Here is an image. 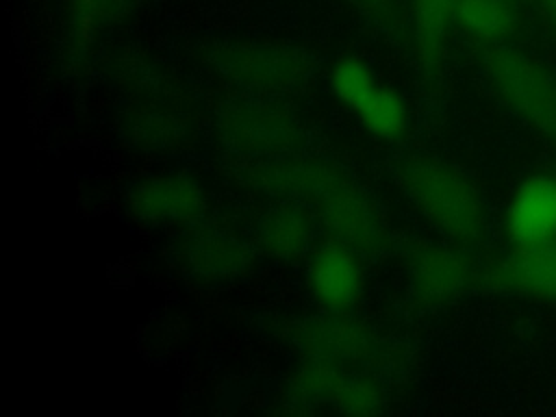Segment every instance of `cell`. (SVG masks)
<instances>
[{"instance_id": "6da1fadb", "label": "cell", "mask_w": 556, "mask_h": 417, "mask_svg": "<svg viewBox=\"0 0 556 417\" xmlns=\"http://www.w3.org/2000/svg\"><path fill=\"white\" fill-rule=\"evenodd\" d=\"M267 332L300 358L328 361L348 369L378 376L406 367V348L380 334L374 326L348 313L324 311L313 315H278L267 319Z\"/></svg>"}, {"instance_id": "7a4b0ae2", "label": "cell", "mask_w": 556, "mask_h": 417, "mask_svg": "<svg viewBox=\"0 0 556 417\" xmlns=\"http://www.w3.org/2000/svg\"><path fill=\"white\" fill-rule=\"evenodd\" d=\"M393 178L415 211L447 241L473 248L486 232V204L456 165L428 154L397 161Z\"/></svg>"}, {"instance_id": "3957f363", "label": "cell", "mask_w": 556, "mask_h": 417, "mask_svg": "<svg viewBox=\"0 0 556 417\" xmlns=\"http://www.w3.org/2000/svg\"><path fill=\"white\" fill-rule=\"evenodd\" d=\"M198 54L219 80L245 96L298 93L306 89L315 72V61L304 48L274 39H213Z\"/></svg>"}, {"instance_id": "277c9868", "label": "cell", "mask_w": 556, "mask_h": 417, "mask_svg": "<svg viewBox=\"0 0 556 417\" xmlns=\"http://www.w3.org/2000/svg\"><path fill=\"white\" fill-rule=\"evenodd\" d=\"M480 67L495 96L532 130L556 146V76L534 56L506 43L480 46Z\"/></svg>"}, {"instance_id": "5b68a950", "label": "cell", "mask_w": 556, "mask_h": 417, "mask_svg": "<svg viewBox=\"0 0 556 417\" xmlns=\"http://www.w3.org/2000/svg\"><path fill=\"white\" fill-rule=\"evenodd\" d=\"M215 137L243 161H265L302 150L304 126L280 98L245 96L217 111Z\"/></svg>"}, {"instance_id": "8992f818", "label": "cell", "mask_w": 556, "mask_h": 417, "mask_svg": "<svg viewBox=\"0 0 556 417\" xmlns=\"http://www.w3.org/2000/svg\"><path fill=\"white\" fill-rule=\"evenodd\" d=\"M311 208L332 241L363 256H378L391 248V226L382 206L352 174L328 187Z\"/></svg>"}, {"instance_id": "52a82bcc", "label": "cell", "mask_w": 556, "mask_h": 417, "mask_svg": "<svg viewBox=\"0 0 556 417\" xmlns=\"http://www.w3.org/2000/svg\"><path fill=\"white\" fill-rule=\"evenodd\" d=\"M400 254L408 291L424 308L452 302L478 280V265L469 248L454 241L408 239Z\"/></svg>"}, {"instance_id": "ba28073f", "label": "cell", "mask_w": 556, "mask_h": 417, "mask_svg": "<svg viewBox=\"0 0 556 417\" xmlns=\"http://www.w3.org/2000/svg\"><path fill=\"white\" fill-rule=\"evenodd\" d=\"M348 174L350 172L337 161L319 154H304L302 150L265 161H245L237 169L241 185L248 189L278 202L287 200L306 206Z\"/></svg>"}, {"instance_id": "9c48e42d", "label": "cell", "mask_w": 556, "mask_h": 417, "mask_svg": "<svg viewBox=\"0 0 556 417\" xmlns=\"http://www.w3.org/2000/svg\"><path fill=\"white\" fill-rule=\"evenodd\" d=\"M126 206L143 224L193 226L206 211V191L191 174H152L128 189Z\"/></svg>"}, {"instance_id": "30bf717a", "label": "cell", "mask_w": 556, "mask_h": 417, "mask_svg": "<svg viewBox=\"0 0 556 417\" xmlns=\"http://www.w3.org/2000/svg\"><path fill=\"white\" fill-rule=\"evenodd\" d=\"M176 261L191 280L222 285L248 274L254 261V245L226 228L193 224L178 241Z\"/></svg>"}, {"instance_id": "8fae6325", "label": "cell", "mask_w": 556, "mask_h": 417, "mask_svg": "<svg viewBox=\"0 0 556 417\" xmlns=\"http://www.w3.org/2000/svg\"><path fill=\"white\" fill-rule=\"evenodd\" d=\"M476 282L493 293L556 300V241L510 245L478 269Z\"/></svg>"}, {"instance_id": "7c38bea8", "label": "cell", "mask_w": 556, "mask_h": 417, "mask_svg": "<svg viewBox=\"0 0 556 417\" xmlns=\"http://www.w3.org/2000/svg\"><path fill=\"white\" fill-rule=\"evenodd\" d=\"M356 250L328 239L315 245L306 258V287L311 298L324 311H352L365 287V271Z\"/></svg>"}, {"instance_id": "4fadbf2b", "label": "cell", "mask_w": 556, "mask_h": 417, "mask_svg": "<svg viewBox=\"0 0 556 417\" xmlns=\"http://www.w3.org/2000/svg\"><path fill=\"white\" fill-rule=\"evenodd\" d=\"M504 232L510 245L556 241V174H532L513 191Z\"/></svg>"}, {"instance_id": "5bb4252c", "label": "cell", "mask_w": 556, "mask_h": 417, "mask_svg": "<svg viewBox=\"0 0 556 417\" xmlns=\"http://www.w3.org/2000/svg\"><path fill=\"white\" fill-rule=\"evenodd\" d=\"M460 0H406L408 50L428 87H437Z\"/></svg>"}, {"instance_id": "9a60e30c", "label": "cell", "mask_w": 556, "mask_h": 417, "mask_svg": "<svg viewBox=\"0 0 556 417\" xmlns=\"http://www.w3.org/2000/svg\"><path fill=\"white\" fill-rule=\"evenodd\" d=\"M317 217L311 206L282 200L261 215L254 232V248L269 261H306L315 248Z\"/></svg>"}, {"instance_id": "2e32d148", "label": "cell", "mask_w": 556, "mask_h": 417, "mask_svg": "<svg viewBox=\"0 0 556 417\" xmlns=\"http://www.w3.org/2000/svg\"><path fill=\"white\" fill-rule=\"evenodd\" d=\"M124 139L143 152H172L191 137L187 115L174 102L135 100L119 117Z\"/></svg>"}, {"instance_id": "e0dca14e", "label": "cell", "mask_w": 556, "mask_h": 417, "mask_svg": "<svg viewBox=\"0 0 556 417\" xmlns=\"http://www.w3.org/2000/svg\"><path fill=\"white\" fill-rule=\"evenodd\" d=\"M106 72L124 91L135 96V100L178 104L182 93L178 80L139 48L115 50L106 61Z\"/></svg>"}, {"instance_id": "ac0fdd59", "label": "cell", "mask_w": 556, "mask_h": 417, "mask_svg": "<svg viewBox=\"0 0 556 417\" xmlns=\"http://www.w3.org/2000/svg\"><path fill=\"white\" fill-rule=\"evenodd\" d=\"M345 374H348V367H341L328 361L302 358L287 380V391H285L287 408L291 413H308L317 406L332 408Z\"/></svg>"}, {"instance_id": "d6986e66", "label": "cell", "mask_w": 556, "mask_h": 417, "mask_svg": "<svg viewBox=\"0 0 556 417\" xmlns=\"http://www.w3.org/2000/svg\"><path fill=\"white\" fill-rule=\"evenodd\" d=\"M456 26L478 46L506 43L517 26V0H460Z\"/></svg>"}, {"instance_id": "ffe728a7", "label": "cell", "mask_w": 556, "mask_h": 417, "mask_svg": "<svg viewBox=\"0 0 556 417\" xmlns=\"http://www.w3.org/2000/svg\"><path fill=\"white\" fill-rule=\"evenodd\" d=\"M352 113L369 135L382 141L402 139L410 124V111L404 96L380 83L367 91Z\"/></svg>"}, {"instance_id": "44dd1931", "label": "cell", "mask_w": 556, "mask_h": 417, "mask_svg": "<svg viewBox=\"0 0 556 417\" xmlns=\"http://www.w3.org/2000/svg\"><path fill=\"white\" fill-rule=\"evenodd\" d=\"M387 400L382 376L365 369H348L332 408L354 417H369L382 413Z\"/></svg>"}, {"instance_id": "7402d4cb", "label": "cell", "mask_w": 556, "mask_h": 417, "mask_svg": "<svg viewBox=\"0 0 556 417\" xmlns=\"http://www.w3.org/2000/svg\"><path fill=\"white\" fill-rule=\"evenodd\" d=\"M358 15L367 20L389 43L408 50L406 4L400 0H345Z\"/></svg>"}, {"instance_id": "603a6c76", "label": "cell", "mask_w": 556, "mask_h": 417, "mask_svg": "<svg viewBox=\"0 0 556 417\" xmlns=\"http://www.w3.org/2000/svg\"><path fill=\"white\" fill-rule=\"evenodd\" d=\"M376 83L371 67L358 56H343L330 70V89L350 111H354Z\"/></svg>"}, {"instance_id": "cb8c5ba5", "label": "cell", "mask_w": 556, "mask_h": 417, "mask_svg": "<svg viewBox=\"0 0 556 417\" xmlns=\"http://www.w3.org/2000/svg\"><path fill=\"white\" fill-rule=\"evenodd\" d=\"M93 0H72V54L83 59L91 48L96 37V26L91 20Z\"/></svg>"}, {"instance_id": "d4e9b609", "label": "cell", "mask_w": 556, "mask_h": 417, "mask_svg": "<svg viewBox=\"0 0 556 417\" xmlns=\"http://www.w3.org/2000/svg\"><path fill=\"white\" fill-rule=\"evenodd\" d=\"M139 0H93L91 4V20L96 30L100 26H109V24H117L122 20H126Z\"/></svg>"}, {"instance_id": "484cf974", "label": "cell", "mask_w": 556, "mask_h": 417, "mask_svg": "<svg viewBox=\"0 0 556 417\" xmlns=\"http://www.w3.org/2000/svg\"><path fill=\"white\" fill-rule=\"evenodd\" d=\"M536 2L541 7L543 15L547 17V22L552 24V28L556 30V0H536Z\"/></svg>"}, {"instance_id": "4316f807", "label": "cell", "mask_w": 556, "mask_h": 417, "mask_svg": "<svg viewBox=\"0 0 556 417\" xmlns=\"http://www.w3.org/2000/svg\"><path fill=\"white\" fill-rule=\"evenodd\" d=\"M517 2H526V0H517Z\"/></svg>"}]
</instances>
